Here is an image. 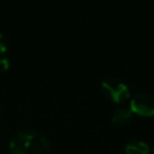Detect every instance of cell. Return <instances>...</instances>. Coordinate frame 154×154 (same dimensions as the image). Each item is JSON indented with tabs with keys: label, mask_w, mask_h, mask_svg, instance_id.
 I'll list each match as a JSON object with an SVG mask.
<instances>
[{
	"label": "cell",
	"mask_w": 154,
	"mask_h": 154,
	"mask_svg": "<svg viewBox=\"0 0 154 154\" xmlns=\"http://www.w3.org/2000/svg\"><path fill=\"white\" fill-rule=\"evenodd\" d=\"M11 154H49V140L34 129H20L10 138Z\"/></svg>",
	"instance_id": "6da1fadb"
},
{
	"label": "cell",
	"mask_w": 154,
	"mask_h": 154,
	"mask_svg": "<svg viewBox=\"0 0 154 154\" xmlns=\"http://www.w3.org/2000/svg\"><path fill=\"white\" fill-rule=\"evenodd\" d=\"M101 89L103 94L116 102H124L130 97L128 85L118 78L108 77L101 82Z\"/></svg>",
	"instance_id": "7a4b0ae2"
},
{
	"label": "cell",
	"mask_w": 154,
	"mask_h": 154,
	"mask_svg": "<svg viewBox=\"0 0 154 154\" xmlns=\"http://www.w3.org/2000/svg\"><path fill=\"white\" fill-rule=\"evenodd\" d=\"M130 109L143 117L154 116V96L148 93H137L131 97Z\"/></svg>",
	"instance_id": "3957f363"
},
{
	"label": "cell",
	"mask_w": 154,
	"mask_h": 154,
	"mask_svg": "<svg viewBox=\"0 0 154 154\" xmlns=\"http://www.w3.org/2000/svg\"><path fill=\"white\" fill-rule=\"evenodd\" d=\"M125 152L128 154H148L149 147L142 140H131L125 144Z\"/></svg>",
	"instance_id": "277c9868"
},
{
	"label": "cell",
	"mask_w": 154,
	"mask_h": 154,
	"mask_svg": "<svg viewBox=\"0 0 154 154\" xmlns=\"http://www.w3.org/2000/svg\"><path fill=\"white\" fill-rule=\"evenodd\" d=\"M132 116V112L130 109V107H120L118 108L113 116H112V122L116 124H123L125 122H128Z\"/></svg>",
	"instance_id": "5b68a950"
},
{
	"label": "cell",
	"mask_w": 154,
	"mask_h": 154,
	"mask_svg": "<svg viewBox=\"0 0 154 154\" xmlns=\"http://www.w3.org/2000/svg\"><path fill=\"white\" fill-rule=\"evenodd\" d=\"M7 49V40L2 32H0V70H6L10 66L8 59L5 57Z\"/></svg>",
	"instance_id": "8992f818"
},
{
	"label": "cell",
	"mask_w": 154,
	"mask_h": 154,
	"mask_svg": "<svg viewBox=\"0 0 154 154\" xmlns=\"http://www.w3.org/2000/svg\"><path fill=\"white\" fill-rule=\"evenodd\" d=\"M153 152H154V147H153Z\"/></svg>",
	"instance_id": "52a82bcc"
}]
</instances>
